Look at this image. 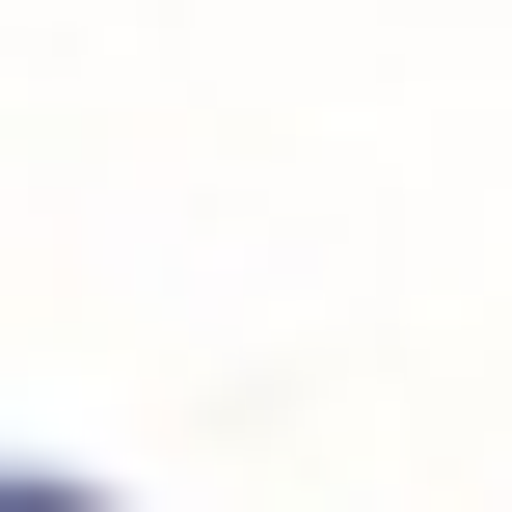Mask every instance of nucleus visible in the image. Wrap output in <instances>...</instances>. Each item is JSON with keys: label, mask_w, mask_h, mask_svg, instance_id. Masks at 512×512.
I'll use <instances>...</instances> for the list:
<instances>
[{"label": "nucleus", "mask_w": 512, "mask_h": 512, "mask_svg": "<svg viewBox=\"0 0 512 512\" xmlns=\"http://www.w3.org/2000/svg\"><path fill=\"white\" fill-rule=\"evenodd\" d=\"M0 512H81V486H0Z\"/></svg>", "instance_id": "f257e3e1"}]
</instances>
